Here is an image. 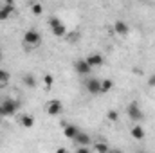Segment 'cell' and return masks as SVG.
<instances>
[{
    "label": "cell",
    "instance_id": "cell-1",
    "mask_svg": "<svg viewBox=\"0 0 155 153\" xmlns=\"http://www.w3.org/2000/svg\"><path fill=\"white\" fill-rule=\"evenodd\" d=\"M126 114H128V117H130L134 122H141V121L144 119V114H143V110L139 108V105H137L135 101L128 105V108H126Z\"/></svg>",
    "mask_w": 155,
    "mask_h": 153
},
{
    "label": "cell",
    "instance_id": "cell-2",
    "mask_svg": "<svg viewBox=\"0 0 155 153\" xmlns=\"http://www.w3.org/2000/svg\"><path fill=\"white\" fill-rule=\"evenodd\" d=\"M61 110H63V105H61V101H58V99H51V101L45 105V112L49 115H58V114H61Z\"/></svg>",
    "mask_w": 155,
    "mask_h": 153
},
{
    "label": "cell",
    "instance_id": "cell-3",
    "mask_svg": "<svg viewBox=\"0 0 155 153\" xmlns=\"http://www.w3.org/2000/svg\"><path fill=\"white\" fill-rule=\"evenodd\" d=\"M85 86H87V90H88L92 96H97V94H101V79H97V77L87 79Z\"/></svg>",
    "mask_w": 155,
    "mask_h": 153
},
{
    "label": "cell",
    "instance_id": "cell-4",
    "mask_svg": "<svg viewBox=\"0 0 155 153\" xmlns=\"http://www.w3.org/2000/svg\"><path fill=\"white\" fill-rule=\"evenodd\" d=\"M40 33L38 31H35V29H29V31H25V34H24V41L27 43V45H31V47H35V45H38L40 43Z\"/></svg>",
    "mask_w": 155,
    "mask_h": 153
},
{
    "label": "cell",
    "instance_id": "cell-5",
    "mask_svg": "<svg viewBox=\"0 0 155 153\" xmlns=\"http://www.w3.org/2000/svg\"><path fill=\"white\" fill-rule=\"evenodd\" d=\"M16 110H18V103L15 99H5L2 103V112H4V115H15Z\"/></svg>",
    "mask_w": 155,
    "mask_h": 153
},
{
    "label": "cell",
    "instance_id": "cell-6",
    "mask_svg": "<svg viewBox=\"0 0 155 153\" xmlns=\"http://www.w3.org/2000/svg\"><path fill=\"white\" fill-rule=\"evenodd\" d=\"M85 60H87V63H88L92 69H94V67H101V65L105 63V58H103L99 52H92V54H88Z\"/></svg>",
    "mask_w": 155,
    "mask_h": 153
},
{
    "label": "cell",
    "instance_id": "cell-7",
    "mask_svg": "<svg viewBox=\"0 0 155 153\" xmlns=\"http://www.w3.org/2000/svg\"><path fill=\"white\" fill-rule=\"evenodd\" d=\"M74 69H76L78 74H81V76H88L92 72V67L87 63V60H78L74 63Z\"/></svg>",
    "mask_w": 155,
    "mask_h": 153
},
{
    "label": "cell",
    "instance_id": "cell-8",
    "mask_svg": "<svg viewBox=\"0 0 155 153\" xmlns=\"http://www.w3.org/2000/svg\"><path fill=\"white\" fill-rule=\"evenodd\" d=\"M114 31H116L119 36H126L128 34V24L123 22V20H116L114 22Z\"/></svg>",
    "mask_w": 155,
    "mask_h": 153
},
{
    "label": "cell",
    "instance_id": "cell-9",
    "mask_svg": "<svg viewBox=\"0 0 155 153\" xmlns=\"http://www.w3.org/2000/svg\"><path fill=\"white\" fill-rule=\"evenodd\" d=\"M78 132H79V128L76 124H63V135L67 139H74L78 135Z\"/></svg>",
    "mask_w": 155,
    "mask_h": 153
},
{
    "label": "cell",
    "instance_id": "cell-10",
    "mask_svg": "<svg viewBox=\"0 0 155 153\" xmlns=\"http://www.w3.org/2000/svg\"><path fill=\"white\" fill-rule=\"evenodd\" d=\"M72 141L76 142L78 146H90V137H88L87 133H83V132H78V135Z\"/></svg>",
    "mask_w": 155,
    "mask_h": 153
},
{
    "label": "cell",
    "instance_id": "cell-11",
    "mask_svg": "<svg viewBox=\"0 0 155 153\" xmlns=\"http://www.w3.org/2000/svg\"><path fill=\"white\" fill-rule=\"evenodd\" d=\"M52 29V34L56 36V38H63V36H67V27H65V24L63 22H60V24H56L54 27H51Z\"/></svg>",
    "mask_w": 155,
    "mask_h": 153
},
{
    "label": "cell",
    "instance_id": "cell-12",
    "mask_svg": "<svg viewBox=\"0 0 155 153\" xmlns=\"http://www.w3.org/2000/svg\"><path fill=\"white\" fill-rule=\"evenodd\" d=\"M130 133H132V137H134V139H137V141H143V139H144V135H146V132L143 130V126H141L139 122H135V126L130 130Z\"/></svg>",
    "mask_w": 155,
    "mask_h": 153
},
{
    "label": "cell",
    "instance_id": "cell-13",
    "mask_svg": "<svg viewBox=\"0 0 155 153\" xmlns=\"http://www.w3.org/2000/svg\"><path fill=\"white\" fill-rule=\"evenodd\" d=\"M15 11V5L13 4H4V7L0 9V20H7Z\"/></svg>",
    "mask_w": 155,
    "mask_h": 153
},
{
    "label": "cell",
    "instance_id": "cell-14",
    "mask_svg": "<svg viewBox=\"0 0 155 153\" xmlns=\"http://www.w3.org/2000/svg\"><path fill=\"white\" fill-rule=\"evenodd\" d=\"M20 124H22L24 128H33V126H35V117L29 115V114L20 115Z\"/></svg>",
    "mask_w": 155,
    "mask_h": 153
},
{
    "label": "cell",
    "instance_id": "cell-15",
    "mask_svg": "<svg viewBox=\"0 0 155 153\" xmlns=\"http://www.w3.org/2000/svg\"><path fill=\"white\" fill-rule=\"evenodd\" d=\"M114 88V81L112 79H101V94H107Z\"/></svg>",
    "mask_w": 155,
    "mask_h": 153
},
{
    "label": "cell",
    "instance_id": "cell-16",
    "mask_svg": "<svg viewBox=\"0 0 155 153\" xmlns=\"http://www.w3.org/2000/svg\"><path fill=\"white\" fill-rule=\"evenodd\" d=\"M90 150H92V151H108L110 148H108V144H103V142H96V144H92V146H90Z\"/></svg>",
    "mask_w": 155,
    "mask_h": 153
},
{
    "label": "cell",
    "instance_id": "cell-17",
    "mask_svg": "<svg viewBox=\"0 0 155 153\" xmlns=\"http://www.w3.org/2000/svg\"><path fill=\"white\" fill-rule=\"evenodd\" d=\"M52 83H54V76L52 74H45L43 76V85L49 88V86H52Z\"/></svg>",
    "mask_w": 155,
    "mask_h": 153
},
{
    "label": "cell",
    "instance_id": "cell-18",
    "mask_svg": "<svg viewBox=\"0 0 155 153\" xmlns=\"http://www.w3.org/2000/svg\"><path fill=\"white\" fill-rule=\"evenodd\" d=\"M24 83H25L27 86H35V85H36V79H35V76H31V74H27V76L24 77Z\"/></svg>",
    "mask_w": 155,
    "mask_h": 153
},
{
    "label": "cell",
    "instance_id": "cell-19",
    "mask_svg": "<svg viewBox=\"0 0 155 153\" xmlns=\"http://www.w3.org/2000/svg\"><path fill=\"white\" fill-rule=\"evenodd\" d=\"M31 11H33V15H41L43 13V7H41V4H33L31 5Z\"/></svg>",
    "mask_w": 155,
    "mask_h": 153
},
{
    "label": "cell",
    "instance_id": "cell-20",
    "mask_svg": "<svg viewBox=\"0 0 155 153\" xmlns=\"http://www.w3.org/2000/svg\"><path fill=\"white\" fill-rule=\"evenodd\" d=\"M117 117H119L117 110H110V112L107 114V119H108V121H117Z\"/></svg>",
    "mask_w": 155,
    "mask_h": 153
},
{
    "label": "cell",
    "instance_id": "cell-21",
    "mask_svg": "<svg viewBox=\"0 0 155 153\" xmlns=\"http://www.w3.org/2000/svg\"><path fill=\"white\" fill-rule=\"evenodd\" d=\"M7 79H9V72L0 70V83H4V81H7Z\"/></svg>",
    "mask_w": 155,
    "mask_h": 153
},
{
    "label": "cell",
    "instance_id": "cell-22",
    "mask_svg": "<svg viewBox=\"0 0 155 153\" xmlns=\"http://www.w3.org/2000/svg\"><path fill=\"white\" fill-rule=\"evenodd\" d=\"M76 150H78V153H87V151H90V146H78Z\"/></svg>",
    "mask_w": 155,
    "mask_h": 153
},
{
    "label": "cell",
    "instance_id": "cell-23",
    "mask_svg": "<svg viewBox=\"0 0 155 153\" xmlns=\"http://www.w3.org/2000/svg\"><path fill=\"white\" fill-rule=\"evenodd\" d=\"M148 85H150V86H155V76H152L148 79Z\"/></svg>",
    "mask_w": 155,
    "mask_h": 153
},
{
    "label": "cell",
    "instance_id": "cell-24",
    "mask_svg": "<svg viewBox=\"0 0 155 153\" xmlns=\"http://www.w3.org/2000/svg\"><path fill=\"white\" fill-rule=\"evenodd\" d=\"M15 0H4V4H13Z\"/></svg>",
    "mask_w": 155,
    "mask_h": 153
},
{
    "label": "cell",
    "instance_id": "cell-25",
    "mask_svg": "<svg viewBox=\"0 0 155 153\" xmlns=\"http://www.w3.org/2000/svg\"><path fill=\"white\" fill-rule=\"evenodd\" d=\"M2 115H4V112H2V105H0V117H2Z\"/></svg>",
    "mask_w": 155,
    "mask_h": 153
},
{
    "label": "cell",
    "instance_id": "cell-26",
    "mask_svg": "<svg viewBox=\"0 0 155 153\" xmlns=\"http://www.w3.org/2000/svg\"><path fill=\"white\" fill-rule=\"evenodd\" d=\"M2 58H4V56H2V52H0V61H2Z\"/></svg>",
    "mask_w": 155,
    "mask_h": 153
}]
</instances>
